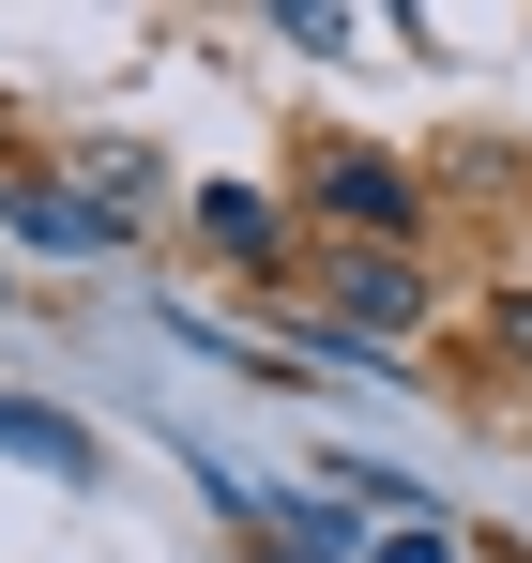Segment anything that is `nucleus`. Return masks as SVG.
<instances>
[{
    "instance_id": "f257e3e1",
    "label": "nucleus",
    "mask_w": 532,
    "mask_h": 563,
    "mask_svg": "<svg viewBox=\"0 0 532 563\" xmlns=\"http://www.w3.org/2000/svg\"><path fill=\"white\" fill-rule=\"evenodd\" d=\"M335 335H351V351H411V335H426L411 260H335Z\"/></svg>"
},
{
    "instance_id": "f03ea898",
    "label": "nucleus",
    "mask_w": 532,
    "mask_h": 563,
    "mask_svg": "<svg viewBox=\"0 0 532 563\" xmlns=\"http://www.w3.org/2000/svg\"><path fill=\"white\" fill-rule=\"evenodd\" d=\"M0 229H31L46 260H107V244H122V198H46V184H0Z\"/></svg>"
},
{
    "instance_id": "7ed1b4c3",
    "label": "nucleus",
    "mask_w": 532,
    "mask_h": 563,
    "mask_svg": "<svg viewBox=\"0 0 532 563\" xmlns=\"http://www.w3.org/2000/svg\"><path fill=\"white\" fill-rule=\"evenodd\" d=\"M320 213L396 244V229H411V168H396V153H320Z\"/></svg>"
},
{
    "instance_id": "20e7f679",
    "label": "nucleus",
    "mask_w": 532,
    "mask_h": 563,
    "mask_svg": "<svg viewBox=\"0 0 532 563\" xmlns=\"http://www.w3.org/2000/svg\"><path fill=\"white\" fill-rule=\"evenodd\" d=\"M0 457H15V472H62V487H91V427L31 411V396H0Z\"/></svg>"
},
{
    "instance_id": "39448f33",
    "label": "nucleus",
    "mask_w": 532,
    "mask_h": 563,
    "mask_svg": "<svg viewBox=\"0 0 532 563\" xmlns=\"http://www.w3.org/2000/svg\"><path fill=\"white\" fill-rule=\"evenodd\" d=\"M198 229H213L229 260H274V198H244V184H198Z\"/></svg>"
},
{
    "instance_id": "423d86ee",
    "label": "nucleus",
    "mask_w": 532,
    "mask_h": 563,
    "mask_svg": "<svg viewBox=\"0 0 532 563\" xmlns=\"http://www.w3.org/2000/svg\"><path fill=\"white\" fill-rule=\"evenodd\" d=\"M502 351H518V366H532V289H518V305H502Z\"/></svg>"
}]
</instances>
